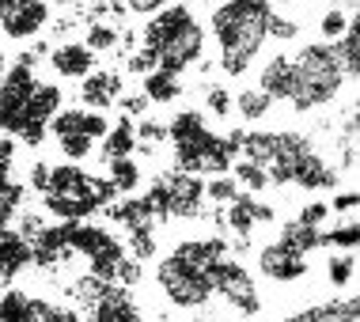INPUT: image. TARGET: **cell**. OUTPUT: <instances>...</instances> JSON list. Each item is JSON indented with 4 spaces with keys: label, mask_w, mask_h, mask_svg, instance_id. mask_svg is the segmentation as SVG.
I'll return each instance as SVG.
<instances>
[{
    "label": "cell",
    "mask_w": 360,
    "mask_h": 322,
    "mask_svg": "<svg viewBox=\"0 0 360 322\" xmlns=\"http://www.w3.org/2000/svg\"><path fill=\"white\" fill-rule=\"evenodd\" d=\"M269 38H274L277 46L296 42V38H300V23L288 12H274V15H269Z\"/></svg>",
    "instance_id": "4dcf8cb0"
},
{
    "label": "cell",
    "mask_w": 360,
    "mask_h": 322,
    "mask_svg": "<svg viewBox=\"0 0 360 322\" xmlns=\"http://www.w3.org/2000/svg\"><path fill=\"white\" fill-rule=\"evenodd\" d=\"M148 281H152L155 296H160L171 311H179V315H205L209 304H212L209 269L193 266V262L174 255V250H163V255L152 258Z\"/></svg>",
    "instance_id": "3957f363"
},
{
    "label": "cell",
    "mask_w": 360,
    "mask_h": 322,
    "mask_svg": "<svg viewBox=\"0 0 360 322\" xmlns=\"http://www.w3.org/2000/svg\"><path fill=\"white\" fill-rule=\"evenodd\" d=\"M137 91L148 99V106H174L182 95H186V76H174V72H163V68H152V72L141 76Z\"/></svg>",
    "instance_id": "e0dca14e"
},
{
    "label": "cell",
    "mask_w": 360,
    "mask_h": 322,
    "mask_svg": "<svg viewBox=\"0 0 360 322\" xmlns=\"http://www.w3.org/2000/svg\"><path fill=\"white\" fill-rule=\"evenodd\" d=\"M103 182L110 186L118 198H133V193L144 190L148 182V171H144L141 155H118V160H103Z\"/></svg>",
    "instance_id": "2e32d148"
},
{
    "label": "cell",
    "mask_w": 360,
    "mask_h": 322,
    "mask_svg": "<svg viewBox=\"0 0 360 322\" xmlns=\"http://www.w3.org/2000/svg\"><path fill=\"white\" fill-rule=\"evenodd\" d=\"M296 220L307 224V228H326V224L334 220V212H330L326 198H307V201L296 209Z\"/></svg>",
    "instance_id": "f546056e"
},
{
    "label": "cell",
    "mask_w": 360,
    "mask_h": 322,
    "mask_svg": "<svg viewBox=\"0 0 360 322\" xmlns=\"http://www.w3.org/2000/svg\"><path fill=\"white\" fill-rule=\"evenodd\" d=\"M80 42H84L95 57L118 53V50H122V27L110 23V19H99V15H95L91 23L84 27V38H80Z\"/></svg>",
    "instance_id": "7402d4cb"
},
{
    "label": "cell",
    "mask_w": 360,
    "mask_h": 322,
    "mask_svg": "<svg viewBox=\"0 0 360 322\" xmlns=\"http://www.w3.org/2000/svg\"><path fill=\"white\" fill-rule=\"evenodd\" d=\"M323 281L334 292L356 288V250H323Z\"/></svg>",
    "instance_id": "d6986e66"
},
{
    "label": "cell",
    "mask_w": 360,
    "mask_h": 322,
    "mask_svg": "<svg viewBox=\"0 0 360 322\" xmlns=\"http://www.w3.org/2000/svg\"><path fill=\"white\" fill-rule=\"evenodd\" d=\"M319 231H323V228H307V224H300L296 217H292V220H277L274 239L285 243V247H292V250H300V255L315 258L319 250H323V247H319Z\"/></svg>",
    "instance_id": "44dd1931"
},
{
    "label": "cell",
    "mask_w": 360,
    "mask_h": 322,
    "mask_svg": "<svg viewBox=\"0 0 360 322\" xmlns=\"http://www.w3.org/2000/svg\"><path fill=\"white\" fill-rule=\"evenodd\" d=\"M334 53H338V61H342L349 80H356V76H360V27L356 23L334 42Z\"/></svg>",
    "instance_id": "4316f807"
},
{
    "label": "cell",
    "mask_w": 360,
    "mask_h": 322,
    "mask_svg": "<svg viewBox=\"0 0 360 322\" xmlns=\"http://www.w3.org/2000/svg\"><path fill=\"white\" fill-rule=\"evenodd\" d=\"M269 15L266 0H217L209 8L205 31L217 42V68L228 80H243L258 65L269 42Z\"/></svg>",
    "instance_id": "6da1fadb"
},
{
    "label": "cell",
    "mask_w": 360,
    "mask_h": 322,
    "mask_svg": "<svg viewBox=\"0 0 360 322\" xmlns=\"http://www.w3.org/2000/svg\"><path fill=\"white\" fill-rule=\"evenodd\" d=\"M27 269H34L31 239H23L15 228H0V285H12Z\"/></svg>",
    "instance_id": "9a60e30c"
},
{
    "label": "cell",
    "mask_w": 360,
    "mask_h": 322,
    "mask_svg": "<svg viewBox=\"0 0 360 322\" xmlns=\"http://www.w3.org/2000/svg\"><path fill=\"white\" fill-rule=\"evenodd\" d=\"M110 129V114L106 110H87V106H69L65 103L61 110L46 122V141L50 148L69 163H87L99 155V141Z\"/></svg>",
    "instance_id": "277c9868"
},
{
    "label": "cell",
    "mask_w": 360,
    "mask_h": 322,
    "mask_svg": "<svg viewBox=\"0 0 360 322\" xmlns=\"http://www.w3.org/2000/svg\"><path fill=\"white\" fill-rule=\"evenodd\" d=\"M4 68H8V50L0 46V76H4Z\"/></svg>",
    "instance_id": "8d00e7d4"
},
{
    "label": "cell",
    "mask_w": 360,
    "mask_h": 322,
    "mask_svg": "<svg viewBox=\"0 0 360 322\" xmlns=\"http://www.w3.org/2000/svg\"><path fill=\"white\" fill-rule=\"evenodd\" d=\"M198 110L205 114L209 122H212V118H217L220 125L231 122V91H228L224 84H209V87H205V99H201Z\"/></svg>",
    "instance_id": "f1b7e54d"
},
{
    "label": "cell",
    "mask_w": 360,
    "mask_h": 322,
    "mask_svg": "<svg viewBox=\"0 0 360 322\" xmlns=\"http://www.w3.org/2000/svg\"><path fill=\"white\" fill-rule=\"evenodd\" d=\"M239 182L231 179L228 171H220V174H205V205H212V209H224L228 201H236L239 198Z\"/></svg>",
    "instance_id": "83f0119b"
},
{
    "label": "cell",
    "mask_w": 360,
    "mask_h": 322,
    "mask_svg": "<svg viewBox=\"0 0 360 322\" xmlns=\"http://www.w3.org/2000/svg\"><path fill=\"white\" fill-rule=\"evenodd\" d=\"M80 322H148V315H144V307L137 304L133 288L106 285L91 304L80 307Z\"/></svg>",
    "instance_id": "8fae6325"
},
{
    "label": "cell",
    "mask_w": 360,
    "mask_h": 322,
    "mask_svg": "<svg viewBox=\"0 0 360 322\" xmlns=\"http://www.w3.org/2000/svg\"><path fill=\"white\" fill-rule=\"evenodd\" d=\"M167 4H174V0H122V12H129L137 19H148L155 12H163Z\"/></svg>",
    "instance_id": "d6a6232c"
},
{
    "label": "cell",
    "mask_w": 360,
    "mask_h": 322,
    "mask_svg": "<svg viewBox=\"0 0 360 322\" xmlns=\"http://www.w3.org/2000/svg\"><path fill=\"white\" fill-rule=\"evenodd\" d=\"M250 72H255V87H258L262 95H269L274 103H288V95H292V61H288V50L258 57V65L250 68Z\"/></svg>",
    "instance_id": "5bb4252c"
},
{
    "label": "cell",
    "mask_w": 360,
    "mask_h": 322,
    "mask_svg": "<svg viewBox=\"0 0 360 322\" xmlns=\"http://www.w3.org/2000/svg\"><path fill=\"white\" fill-rule=\"evenodd\" d=\"M53 27V0H0V46L38 42Z\"/></svg>",
    "instance_id": "52a82bcc"
},
{
    "label": "cell",
    "mask_w": 360,
    "mask_h": 322,
    "mask_svg": "<svg viewBox=\"0 0 360 322\" xmlns=\"http://www.w3.org/2000/svg\"><path fill=\"white\" fill-rule=\"evenodd\" d=\"M326 205H330V212H334V217H356L360 193H356V186H338L326 198Z\"/></svg>",
    "instance_id": "1f68e13d"
},
{
    "label": "cell",
    "mask_w": 360,
    "mask_h": 322,
    "mask_svg": "<svg viewBox=\"0 0 360 322\" xmlns=\"http://www.w3.org/2000/svg\"><path fill=\"white\" fill-rule=\"evenodd\" d=\"M46 65H50V76L57 84H80L87 72L99 68V57H95L80 38H61L46 50Z\"/></svg>",
    "instance_id": "7c38bea8"
},
{
    "label": "cell",
    "mask_w": 360,
    "mask_h": 322,
    "mask_svg": "<svg viewBox=\"0 0 360 322\" xmlns=\"http://www.w3.org/2000/svg\"><path fill=\"white\" fill-rule=\"evenodd\" d=\"M38 80V50H23L0 76V133L12 141H19L31 125V95Z\"/></svg>",
    "instance_id": "5b68a950"
},
{
    "label": "cell",
    "mask_w": 360,
    "mask_h": 322,
    "mask_svg": "<svg viewBox=\"0 0 360 322\" xmlns=\"http://www.w3.org/2000/svg\"><path fill=\"white\" fill-rule=\"evenodd\" d=\"M125 95V76L118 68H95L87 72L80 84H76V103L87 106V110H106L110 114L118 99Z\"/></svg>",
    "instance_id": "4fadbf2b"
},
{
    "label": "cell",
    "mask_w": 360,
    "mask_h": 322,
    "mask_svg": "<svg viewBox=\"0 0 360 322\" xmlns=\"http://www.w3.org/2000/svg\"><path fill=\"white\" fill-rule=\"evenodd\" d=\"M12 155H15V141L0 133V179H8V171H12Z\"/></svg>",
    "instance_id": "836d02e7"
},
{
    "label": "cell",
    "mask_w": 360,
    "mask_h": 322,
    "mask_svg": "<svg viewBox=\"0 0 360 322\" xmlns=\"http://www.w3.org/2000/svg\"><path fill=\"white\" fill-rule=\"evenodd\" d=\"M212 300H220L228 311H236L239 318H258L262 315V292L258 277L239 255H224L217 266L209 269Z\"/></svg>",
    "instance_id": "8992f818"
},
{
    "label": "cell",
    "mask_w": 360,
    "mask_h": 322,
    "mask_svg": "<svg viewBox=\"0 0 360 322\" xmlns=\"http://www.w3.org/2000/svg\"><path fill=\"white\" fill-rule=\"evenodd\" d=\"M353 23H356L353 12H342V8L326 4L323 12H319V19H315V34H319V42H330V46H334Z\"/></svg>",
    "instance_id": "484cf974"
},
{
    "label": "cell",
    "mask_w": 360,
    "mask_h": 322,
    "mask_svg": "<svg viewBox=\"0 0 360 322\" xmlns=\"http://www.w3.org/2000/svg\"><path fill=\"white\" fill-rule=\"evenodd\" d=\"M292 61V95L288 106L296 114H319L338 106L349 95H356V80H349L342 61H338L334 46L330 42H300L296 50L288 53Z\"/></svg>",
    "instance_id": "7a4b0ae2"
},
{
    "label": "cell",
    "mask_w": 360,
    "mask_h": 322,
    "mask_svg": "<svg viewBox=\"0 0 360 322\" xmlns=\"http://www.w3.org/2000/svg\"><path fill=\"white\" fill-rule=\"evenodd\" d=\"M118 155H137V125L129 114L110 118V129L99 141V163L103 160H118Z\"/></svg>",
    "instance_id": "ffe728a7"
},
{
    "label": "cell",
    "mask_w": 360,
    "mask_h": 322,
    "mask_svg": "<svg viewBox=\"0 0 360 322\" xmlns=\"http://www.w3.org/2000/svg\"><path fill=\"white\" fill-rule=\"evenodd\" d=\"M228 174L239 182V190H243V193H255V198H262V193H269V190H274V186H269V174H266V167H258V163L243 160V155H236V160H231Z\"/></svg>",
    "instance_id": "d4e9b609"
},
{
    "label": "cell",
    "mask_w": 360,
    "mask_h": 322,
    "mask_svg": "<svg viewBox=\"0 0 360 322\" xmlns=\"http://www.w3.org/2000/svg\"><path fill=\"white\" fill-rule=\"evenodd\" d=\"M274 110H277V103L269 99V95H262L255 84H243L239 91H231V118H239L243 125H250V129H258Z\"/></svg>",
    "instance_id": "ac0fdd59"
},
{
    "label": "cell",
    "mask_w": 360,
    "mask_h": 322,
    "mask_svg": "<svg viewBox=\"0 0 360 322\" xmlns=\"http://www.w3.org/2000/svg\"><path fill=\"white\" fill-rule=\"evenodd\" d=\"M266 4L274 8V12H285V8H292V4H296V0H266Z\"/></svg>",
    "instance_id": "d590c367"
},
{
    "label": "cell",
    "mask_w": 360,
    "mask_h": 322,
    "mask_svg": "<svg viewBox=\"0 0 360 322\" xmlns=\"http://www.w3.org/2000/svg\"><path fill=\"white\" fill-rule=\"evenodd\" d=\"M255 266H258V277L269 281V285H300V281L311 277V258L285 247V243H277L274 236L266 243H258Z\"/></svg>",
    "instance_id": "9c48e42d"
},
{
    "label": "cell",
    "mask_w": 360,
    "mask_h": 322,
    "mask_svg": "<svg viewBox=\"0 0 360 322\" xmlns=\"http://www.w3.org/2000/svg\"><path fill=\"white\" fill-rule=\"evenodd\" d=\"M190 19H198V4H193V0H174V4L163 8V12L141 19V27H137V46H133V50L148 53L152 61H155V53H160L163 46H167L171 38L190 23Z\"/></svg>",
    "instance_id": "30bf717a"
},
{
    "label": "cell",
    "mask_w": 360,
    "mask_h": 322,
    "mask_svg": "<svg viewBox=\"0 0 360 322\" xmlns=\"http://www.w3.org/2000/svg\"><path fill=\"white\" fill-rule=\"evenodd\" d=\"M205 53H209V31H205V23H201V15H198V19H190L160 53H155V68L174 72V76H186L198 65H205Z\"/></svg>",
    "instance_id": "ba28073f"
},
{
    "label": "cell",
    "mask_w": 360,
    "mask_h": 322,
    "mask_svg": "<svg viewBox=\"0 0 360 322\" xmlns=\"http://www.w3.org/2000/svg\"><path fill=\"white\" fill-rule=\"evenodd\" d=\"M319 247L323 250H356L360 247V224L356 217H334L319 231Z\"/></svg>",
    "instance_id": "603a6c76"
},
{
    "label": "cell",
    "mask_w": 360,
    "mask_h": 322,
    "mask_svg": "<svg viewBox=\"0 0 360 322\" xmlns=\"http://www.w3.org/2000/svg\"><path fill=\"white\" fill-rule=\"evenodd\" d=\"M311 307H315L319 322H360L356 288H353V292H338V296L323 300V304H311Z\"/></svg>",
    "instance_id": "cb8c5ba5"
},
{
    "label": "cell",
    "mask_w": 360,
    "mask_h": 322,
    "mask_svg": "<svg viewBox=\"0 0 360 322\" xmlns=\"http://www.w3.org/2000/svg\"><path fill=\"white\" fill-rule=\"evenodd\" d=\"M326 4H334V8H342V12H353L356 15V0H326Z\"/></svg>",
    "instance_id": "e575fe53"
}]
</instances>
